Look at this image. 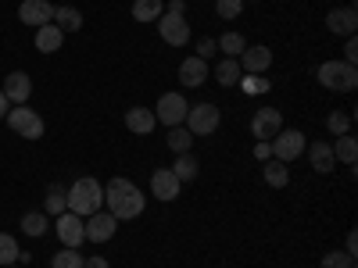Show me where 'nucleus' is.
Here are the masks:
<instances>
[{
	"instance_id": "12",
	"label": "nucleus",
	"mask_w": 358,
	"mask_h": 268,
	"mask_svg": "<svg viewBox=\"0 0 358 268\" xmlns=\"http://www.w3.org/2000/svg\"><path fill=\"white\" fill-rule=\"evenodd\" d=\"M151 193L162 204H172V200H179V193H183V183L172 175V168H155L151 172Z\"/></svg>"
},
{
	"instance_id": "17",
	"label": "nucleus",
	"mask_w": 358,
	"mask_h": 268,
	"mask_svg": "<svg viewBox=\"0 0 358 268\" xmlns=\"http://www.w3.org/2000/svg\"><path fill=\"white\" fill-rule=\"evenodd\" d=\"M236 61H241L244 75H262L268 65H273V50H268L265 43H255V47H248L241 57H236Z\"/></svg>"
},
{
	"instance_id": "22",
	"label": "nucleus",
	"mask_w": 358,
	"mask_h": 268,
	"mask_svg": "<svg viewBox=\"0 0 358 268\" xmlns=\"http://www.w3.org/2000/svg\"><path fill=\"white\" fill-rule=\"evenodd\" d=\"M43 211H47L50 218L65 215V211H69V190L57 186V183H50V186H47V200H43Z\"/></svg>"
},
{
	"instance_id": "32",
	"label": "nucleus",
	"mask_w": 358,
	"mask_h": 268,
	"mask_svg": "<svg viewBox=\"0 0 358 268\" xmlns=\"http://www.w3.org/2000/svg\"><path fill=\"white\" fill-rule=\"evenodd\" d=\"M18 254H22V247H18L15 236L0 232V268H4V265H18Z\"/></svg>"
},
{
	"instance_id": "27",
	"label": "nucleus",
	"mask_w": 358,
	"mask_h": 268,
	"mask_svg": "<svg viewBox=\"0 0 358 268\" xmlns=\"http://www.w3.org/2000/svg\"><path fill=\"white\" fill-rule=\"evenodd\" d=\"M165 143H169L172 154H187V151H194V133L187 126H176V129H169Z\"/></svg>"
},
{
	"instance_id": "7",
	"label": "nucleus",
	"mask_w": 358,
	"mask_h": 268,
	"mask_svg": "<svg viewBox=\"0 0 358 268\" xmlns=\"http://www.w3.org/2000/svg\"><path fill=\"white\" fill-rule=\"evenodd\" d=\"M8 126H11V133L15 136H22V140H40L43 136V118L33 111V107H25V104H15L8 114Z\"/></svg>"
},
{
	"instance_id": "38",
	"label": "nucleus",
	"mask_w": 358,
	"mask_h": 268,
	"mask_svg": "<svg viewBox=\"0 0 358 268\" xmlns=\"http://www.w3.org/2000/svg\"><path fill=\"white\" fill-rule=\"evenodd\" d=\"M341 61H348V65H355L358 61V40L355 36H348V43H344V57Z\"/></svg>"
},
{
	"instance_id": "8",
	"label": "nucleus",
	"mask_w": 358,
	"mask_h": 268,
	"mask_svg": "<svg viewBox=\"0 0 358 268\" xmlns=\"http://www.w3.org/2000/svg\"><path fill=\"white\" fill-rule=\"evenodd\" d=\"M158 36H162L169 47H187V43H190V22H187V15L165 11V15L158 18Z\"/></svg>"
},
{
	"instance_id": "44",
	"label": "nucleus",
	"mask_w": 358,
	"mask_h": 268,
	"mask_svg": "<svg viewBox=\"0 0 358 268\" xmlns=\"http://www.w3.org/2000/svg\"><path fill=\"white\" fill-rule=\"evenodd\" d=\"M4 268H22V265H4Z\"/></svg>"
},
{
	"instance_id": "2",
	"label": "nucleus",
	"mask_w": 358,
	"mask_h": 268,
	"mask_svg": "<svg viewBox=\"0 0 358 268\" xmlns=\"http://www.w3.org/2000/svg\"><path fill=\"white\" fill-rule=\"evenodd\" d=\"M104 207V186L97 183L94 175H83L76 179V183L69 186V211L79 215V218H90V215H97Z\"/></svg>"
},
{
	"instance_id": "18",
	"label": "nucleus",
	"mask_w": 358,
	"mask_h": 268,
	"mask_svg": "<svg viewBox=\"0 0 358 268\" xmlns=\"http://www.w3.org/2000/svg\"><path fill=\"white\" fill-rule=\"evenodd\" d=\"M305 151H308V165H312V168H315L319 175H326V172H334V168H337L334 147L326 143V140H315V143H308Z\"/></svg>"
},
{
	"instance_id": "9",
	"label": "nucleus",
	"mask_w": 358,
	"mask_h": 268,
	"mask_svg": "<svg viewBox=\"0 0 358 268\" xmlns=\"http://www.w3.org/2000/svg\"><path fill=\"white\" fill-rule=\"evenodd\" d=\"M83 232H86V240H90V244H108L111 236L118 232V218H115V215H108L104 207H101L97 215L83 218Z\"/></svg>"
},
{
	"instance_id": "20",
	"label": "nucleus",
	"mask_w": 358,
	"mask_h": 268,
	"mask_svg": "<svg viewBox=\"0 0 358 268\" xmlns=\"http://www.w3.org/2000/svg\"><path fill=\"white\" fill-rule=\"evenodd\" d=\"M62 43H65V33L54 22H47V25L36 29V50L40 54H57V50H62Z\"/></svg>"
},
{
	"instance_id": "34",
	"label": "nucleus",
	"mask_w": 358,
	"mask_h": 268,
	"mask_svg": "<svg viewBox=\"0 0 358 268\" xmlns=\"http://www.w3.org/2000/svg\"><path fill=\"white\" fill-rule=\"evenodd\" d=\"M215 11H219V18L233 22V18L244 15V0H215Z\"/></svg>"
},
{
	"instance_id": "6",
	"label": "nucleus",
	"mask_w": 358,
	"mask_h": 268,
	"mask_svg": "<svg viewBox=\"0 0 358 268\" xmlns=\"http://www.w3.org/2000/svg\"><path fill=\"white\" fill-rule=\"evenodd\" d=\"M194 136H212V133H219V126H222V111L215 107V104H190V111H187V122H183Z\"/></svg>"
},
{
	"instance_id": "24",
	"label": "nucleus",
	"mask_w": 358,
	"mask_h": 268,
	"mask_svg": "<svg viewBox=\"0 0 358 268\" xmlns=\"http://www.w3.org/2000/svg\"><path fill=\"white\" fill-rule=\"evenodd\" d=\"M197 172H201V165H197V158H194L190 151H187V154H176V161H172V175L179 179V183H194Z\"/></svg>"
},
{
	"instance_id": "41",
	"label": "nucleus",
	"mask_w": 358,
	"mask_h": 268,
	"mask_svg": "<svg viewBox=\"0 0 358 268\" xmlns=\"http://www.w3.org/2000/svg\"><path fill=\"white\" fill-rule=\"evenodd\" d=\"M83 268H111V265H108V258L94 254V258H86V261H83Z\"/></svg>"
},
{
	"instance_id": "16",
	"label": "nucleus",
	"mask_w": 358,
	"mask_h": 268,
	"mask_svg": "<svg viewBox=\"0 0 358 268\" xmlns=\"http://www.w3.org/2000/svg\"><path fill=\"white\" fill-rule=\"evenodd\" d=\"M326 29H330L334 36H355V29H358V11H355L351 4L334 8L330 15H326Z\"/></svg>"
},
{
	"instance_id": "43",
	"label": "nucleus",
	"mask_w": 358,
	"mask_h": 268,
	"mask_svg": "<svg viewBox=\"0 0 358 268\" xmlns=\"http://www.w3.org/2000/svg\"><path fill=\"white\" fill-rule=\"evenodd\" d=\"M11 111V104H8V97H4V89H0V118H4Z\"/></svg>"
},
{
	"instance_id": "40",
	"label": "nucleus",
	"mask_w": 358,
	"mask_h": 268,
	"mask_svg": "<svg viewBox=\"0 0 358 268\" xmlns=\"http://www.w3.org/2000/svg\"><path fill=\"white\" fill-rule=\"evenodd\" d=\"M355 251H358V232L351 229V232H348V240H344V254H351V258H355Z\"/></svg>"
},
{
	"instance_id": "28",
	"label": "nucleus",
	"mask_w": 358,
	"mask_h": 268,
	"mask_svg": "<svg viewBox=\"0 0 358 268\" xmlns=\"http://www.w3.org/2000/svg\"><path fill=\"white\" fill-rule=\"evenodd\" d=\"M165 15V0H133V18L136 22H158Z\"/></svg>"
},
{
	"instance_id": "29",
	"label": "nucleus",
	"mask_w": 358,
	"mask_h": 268,
	"mask_svg": "<svg viewBox=\"0 0 358 268\" xmlns=\"http://www.w3.org/2000/svg\"><path fill=\"white\" fill-rule=\"evenodd\" d=\"M215 47L222 50V57H241V54L248 50V40H244L241 33H222V36L215 40Z\"/></svg>"
},
{
	"instance_id": "4",
	"label": "nucleus",
	"mask_w": 358,
	"mask_h": 268,
	"mask_svg": "<svg viewBox=\"0 0 358 268\" xmlns=\"http://www.w3.org/2000/svg\"><path fill=\"white\" fill-rule=\"evenodd\" d=\"M305 147H308V140H305V133L301 129H280L273 140H268V151H273V158L276 161H283V165H290V161H297L305 154Z\"/></svg>"
},
{
	"instance_id": "5",
	"label": "nucleus",
	"mask_w": 358,
	"mask_h": 268,
	"mask_svg": "<svg viewBox=\"0 0 358 268\" xmlns=\"http://www.w3.org/2000/svg\"><path fill=\"white\" fill-rule=\"evenodd\" d=\"M187 111H190V100L179 94V89H172V94H162L158 104H155V118L165 126V129H176L187 122Z\"/></svg>"
},
{
	"instance_id": "14",
	"label": "nucleus",
	"mask_w": 358,
	"mask_h": 268,
	"mask_svg": "<svg viewBox=\"0 0 358 268\" xmlns=\"http://www.w3.org/2000/svg\"><path fill=\"white\" fill-rule=\"evenodd\" d=\"M208 75H212V68H208V61H201V57H183L179 61V86H187V89H197L208 82Z\"/></svg>"
},
{
	"instance_id": "3",
	"label": "nucleus",
	"mask_w": 358,
	"mask_h": 268,
	"mask_svg": "<svg viewBox=\"0 0 358 268\" xmlns=\"http://www.w3.org/2000/svg\"><path fill=\"white\" fill-rule=\"evenodd\" d=\"M315 79H319L322 89H334V94H351V89L358 86V72L348 61H322Z\"/></svg>"
},
{
	"instance_id": "36",
	"label": "nucleus",
	"mask_w": 358,
	"mask_h": 268,
	"mask_svg": "<svg viewBox=\"0 0 358 268\" xmlns=\"http://www.w3.org/2000/svg\"><path fill=\"white\" fill-rule=\"evenodd\" d=\"M215 54H219V47H215L212 36H201L197 40V57H201V61H208V57H215Z\"/></svg>"
},
{
	"instance_id": "35",
	"label": "nucleus",
	"mask_w": 358,
	"mask_h": 268,
	"mask_svg": "<svg viewBox=\"0 0 358 268\" xmlns=\"http://www.w3.org/2000/svg\"><path fill=\"white\" fill-rule=\"evenodd\" d=\"M319 268H355V258L344 254V251H330V254L319 261Z\"/></svg>"
},
{
	"instance_id": "10",
	"label": "nucleus",
	"mask_w": 358,
	"mask_h": 268,
	"mask_svg": "<svg viewBox=\"0 0 358 268\" xmlns=\"http://www.w3.org/2000/svg\"><path fill=\"white\" fill-rule=\"evenodd\" d=\"M283 129V111L280 107H258L255 118H251V136L255 140H273L276 133Z\"/></svg>"
},
{
	"instance_id": "23",
	"label": "nucleus",
	"mask_w": 358,
	"mask_h": 268,
	"mask_svg": "<svg viewBox=\"0 0 358 268\" xmlns=\"http://www.w3.org/2000/svg\"><path fill=\"white\" fill-rule=\"evenodd\" d=\"M54 25L57 29H62V33L69 36V33H79V29H83V11L79 8H54Z\"/></svg>"
},
{
	"instance_id": "19",
	"label": "nucleus",
	"mask_w": 358,
	"mask_h": 268,
	"mask_svg": "<svg viewBox=\"0 0 358 268\" xmlns=\"http://www.w3.org/2000/svg\"><path fill=\"white\" fill-rule=\"evenodd\" d=\"M155 126H158V118H155L151 107H140V104H136V107L126 111V129H129V133H136V136H151Z\"/></svg>"
},
{
	"instance_id": "42",
	"label": "nucleus",
	"mask_w": 358,
	"mask_h": 268,
	"mask_svg": "<svg viewBox=\"0 0 358 268\" xmlns=\"http://www.w3.org/2000/svg\"><path fill=\"white\" fill-rule=\"evenodd\" d=\"M165 11H179V15H183L187 4H183V0H169V8H165Z\"/></svg>"
},
{
	"instance_id": "33",
	"label": "nucleus",
	"mask_w": 358,
	"mask_h": 268,
	"mask_svg": "<svg viewBox=\"0 0 358 268\" xmlns=\"http://www.w3.org/2000/svg\"><path fill=\"white\" fill-rule=\"evenodd\" d=\"M83 254H79V247H65V251H57L54 258H50V268H83Z\"/></svg>"
},
{
	"instance_id": "37",
	"label": "nucleus",
	"mask_w": 358,
	"mask_h": 268,
	"mask_svg": "<svg viewBox=\"0 0 358 268\" xmlns=\"http://www.w3.org/2000/svg\"><path fill=\"white\" fill-rule=\"evenodd\" d=\"M236 86H244L248 94H265V89H268V82L265 79H255V75H241V82H236Z\"/></svg>"
},
{
	"instance_id": "11",
	"label": "nucleus",
	"mask_w": 358,
	"mask_h": 268,
	"mask_svg": "<svg viewBox=\"0 0 358 268\" xmlns=\"http://www.w3.org/2000/svg\"><path fill=\"white\" fill-rule=\"evenodd\" d=\"M54 232H57V240H62V247H83V244H86L83 218L72 215V211H65V215L54 218Z\"/></svg>"
},
{
	"instance_id": "1",
	"label": "nucleus",
	"mask_w": 358,
	"mask_h": 268,
	"mask_svg": "<svg viewBox=\"0 0 358 268\" xmlns=\"http://www.w3.org/2000/svg\"><path fill=\"white\" fill-rule=\"evenodd\" d=\"M104 204H108V215H115L118 222H129V218L143 215L147 193H140V186L129 183L126 175H115V179H108V186H104Z\"/></svg>"
},
{
	"instance_id": "39",
	"label": "nucleus",
	"mask_w": 358,
	"mask_h": 268,
	"mask_svg": "<svg viewBox=\"0 0 358 268\" xmlns=\"http://www.w3.org/2000/svg\"><path fill=\"white\" fill-rule=\"evenodd\" d=\"M255 158H258V161H268V158H273V151H268V143H265V140L255 143Z\"/></svg>"
},
{
	"instance_id": "31",
	"label": "nucleus",
	"mask_w": 358,
	"mask_h": 268,
	"mask_svg": "<svg viewBox=\"0 0 358 268\" xmlns=\"http://www.w3.org/2000/svg\"><path fill=\"white\" fill-rule=\"evenodd\" d=\"M351 122H355V114H351V111H330V114H326V129H330V136H344V133H351Z\"/></svg>"
},
{
	"instance_id": "15",
	"label": "nucleus",
	"mask_w": 358,
	"mask_h": 268,
	"mask_svg": "<svg viewBox=\"0 0 358 268\" xmlns=\"http://www.w3.org/2000/svg\"><path fill=\"white\" fill-rule=\"evenodd\" d=\"M4 97H8V104L15 107V104H25L29 97H33V79H29V72H11V75H4Z\"/></svg>"
},
{
	"instance_id": "13",
	"label": "nucleus",
	"mask_w": 358,
	"mask_h": 268,
	"mask_svg": "<svg viewBox=\"0 0 358 268\" xmlns=\"http://www.w3.org/2000/svg\"><path fill=\"white\" fill-rule=\"evenodd\" d=\"M18 22H22V25H33V29L54 22L50 0H22V4H18Z\"/></svg>"
},
{
	"instance_id": "21",
	"label": "nucleus",
	"mask_w": 358,
	"mask_h": 268,
	"mask_svg": "<svg viewBox=\"0 0 358 268\" xmlns=\"http://www.w3.org/2000/svg\"><path fill=\"white\" fill-rule=\"evenodd\" d=\"M262 179H265V186H273V190H287L290 186V168L276 158H268L262 165Z\"/></svg>"
},
{
	"instance_id": "30",
	"label": "nucleus",
	"mask_w": 358,
	"mask_h": 268,
	"mask_svg": "<svg viewBox=\"0 0 358 268\" xmlns=\"http://www.w3.org/2000/svg\"><path fill=\"white\" fill-rule=\"evenodd\" d=\"M50 229V215L47 211H29V215H22V232L25 236H43Z\"/></svg>"
},
{
	"instance_id": "26",
	"label": "nucleus",
	"mask_w": 358,
	"mask_h": 268,
	"mask_svg": "<svg viewBox=\"0 0 358 268\" xmlns=\"http://www.w3.org/2000/svg\"><path fill=\"white\" fill-rule=\"evenodd\" d=\"M241 75H244V68H241L236 57H222V61L215 65V82L219 86H236V82H241Z\"/></svg>"
},
{
	"instance_id": "25",
	"label": "nucleus",
	"mask_w": 358,
	"mask_h": 268,
	"mask_svg": "<svg viewBox=\"0 0 358 268\" xmlns=\"http://www.w3.org/2000/svg\"><path fill=\"white\" fill-rule=\"evenodd\" d=\"M334 147V158L341 161V165H355L358 161V140L351 136V133H344V136H337V143H330Z\"/></svg>"
}]
</instances>
